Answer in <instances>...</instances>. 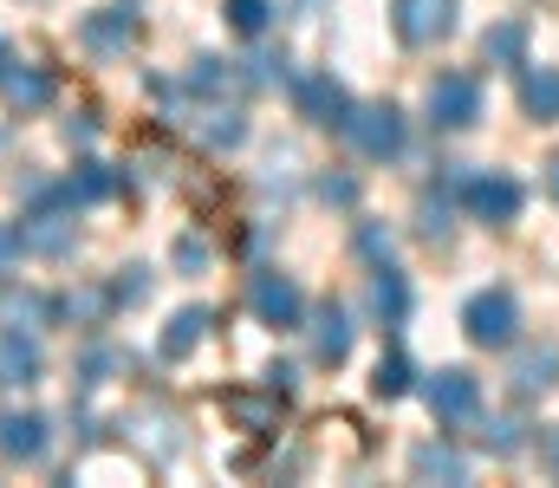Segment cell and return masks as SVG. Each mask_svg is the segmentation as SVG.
<instances>
[{
    "instance_id": "4",
    "label": "cell",
    "mask_w": 559,
    "mask_h": 488,
    "mask_svg": "<svg viewBox=\"0 0 559 488\" xmlns=\"http://www.w3.org/2000/svg\"><path fill=\"white\" fill-rule=\"evenodd\" d=\"M293 111H299L306 124L345 131V118H352V92H345L332 72H306V79H293Z\"/></svg>"
},
{
    "instance_id": "25",
    "label": "cell",
    "mask_w": 559,
    "mask_h": 488,
    "mask_svg": "<svg viewBox=\"0 0 559 488\" xmlns=\"http://www.w3.org/2000/svg\"><path fill=\"white\" fill-rule=\"evenodd\" d=\"M481 443H488L495 456H514V450H521V424H514V417H488V424H481Z\"/></svg>"
},
{
    "instance_id": "22",
    "label": "cell",
    "mask_w": 559,
    "mask_h": 488,
    "mask_svg": "<svg viewBox=\"0 0 559 488\" xmlns=\"http://www.w3.org/2000/svg\"><path fill=\"white\" fill-rule=\"evenodd\" d=\"M411 378H417V371H411V358L391 345V352L378 358V371H371V391H378V397H404V391H411Z\"/></svg>"
},
{
    "instance_id": "16",
    "label": "cell",
    "mask_w": 559,
    "mask_h": 488,
    "mask_svg": "<svg viewBox=\"0 0 559 488\" xmlns=\"http://www.w3.org/2000/svg\"><path fill=\"white\" fill-rule=\"evenodd\" d=\"M202 332H209V313H202V307H182V313H169L156 352H163V358H189V352L202 345Z\"/></svg>"
},
{
    "instance_id": "27",
    "label": "cell",
    "mask_w": 559,
    "mask_h": 488,
    "mask_svg": "<svg viewBox=\"0 0 559 488\" xmlns=\"http://www.w3.org/2000/svg\"><path fill=\"white\" fill-rule=\"evenodd\" d=\"M358 254H365L371 267H384V261H391V235H384L378 222H358Z\"/></svg>"
},
{
    "instance_id": "17",
    "label": "cell",
    "mask_w": 559,
    "mask_h": 488,
    "mask_svg": "<svg viewBox=\"0 0 559 488\" xmlns=\"http://www.w3.org/2000/svg\"><path fill=\"white\" fill-rule=\"evenodd\" d=\"M521 111L540 118V124H554L559 118V66H540V72L521 79Z\"/></svg>"
},
{
    "instance_id": "15",
    "label": "cell",
    "mask_w": 559,
    "mask_h": 488,
    "mask_svg": "<svg viewBox=\"0 0 559 488\" xmlns=\"http://www.w3.org/2000/svg\"><path fill=\"white\" fill-rule=\"evenodd\" d=\"M371 313L384 325H404V313H411V287H404V274H397L391 261L371 274Z\"/></svg>"
},
{
    "instance_id": "3",
    "label": "cell",
    "mask_w": 559,
    "mask_h": 488,
    "mask_svg": "<svg viewBox=\"0 0 559 488\" xmlns=\"http://www.w3.org/2000/svg\"><path fill=\"white\" fill-rule=\"evenodd\" d=\"M345 138L358 144V157H371V163L397 157V151H404V111H397V105H365V111L352 105Z\"/></svg>"
},
{
    "instance_id": "7",
    "label": "cell",
    "mask_w": 559,
    "mask_h": 488,
    "mask_svg": "<svg viewBox=\"0 0 559 488\" xmlns=\"http://www.w3.org/2000/svg\"><path fill=\"white\" fill-rule=\"evenodd\" d=\"M521 202H527V195H521V182H514L508 169H481V176L468 182V215L488 222V228H508V222L521 215Z\"/></svg>"
},
{
    "instance_id": "28",
    "label": "cell",
    "mask_w": 559,
    "mask_h": 488,
    "mask_svg": "<svg viewBox=\"0 0 559 488\" xmlns=\"http://www.w3.org/2000/svg\"><path fill=\"white\" fill-rule=\"evenodd\" d=\"M189 85H202V92H215V85H228V66H222V59H195V72H189Z\"/></svg>"
},
{
    "instance_id": "21",
    "label": "cell",
    "mask_w": 559,
    "mask_h": 488,
    "mask_svg": "<svg viewBox=\"0 0 559 488\" xmlns=\"http://www.w3.org/2000/svg\"><path fill=\"white\" fill-rule=\"evenodd\" d=\"M202 138H209V151H235V144L248 138V118H241L235 105H215L209 124H202Z\"/></svg>"
},
{
    "instance_id": "32",
    "label": "cell",
    "mask_w": 559,
    "mask_h": 488,
    "mask_svg": "<svg viewBox=\"0 0 559 488\" xmlns=\"http://www.w3.org/2000/svg\"><path fill=\"white\" fill-rule=\"evenodd\" d=\"M20 248H26V241H20V228H0V267H7V261H20Z\"/></svg>"
},
{
    "instance_id": "9",
    "label": "cell",
    "mask_w": 559,
    "mask_h": 488,
    "mask_svg": "<svg viewBox=\"0 0 559 488\" xmlns=\"http://www.w3.org/2000/svg\"><path fill=\"white\" fill-rule=\"evenodd\" d=\"M248 307H254L261 325H299V313H306V300H299V287L286 274H254L248 281Z\"/></svg>"
},
{
    "instance_id": "2",
    "label": "cell",
    "mask_w": 559,
    "mask_h": 488,
    "mask_svg": "<svg viewBox=\"0 0 559 488\" xmlns=\"http://www.w3.org/2000/svg\"><path fill=\"white\" fill-rule=\"evenodd\" d=\"M514 325H521V307H514L508 287H488V294H475V300L462 307V332H468L475 345H488V352L514 345Z\"/></svg>"
},
{
    "instance_id": "10",
    "label": "cell",
    "mask_w": 559,
    "mask_h": 488,
    "mask_svg": "<svg viewBox=\"0 0 559 488\" xmlns=\"http://www.w3.org/2000/svg\"><path fill=\"white\" fill-rule=\"evenodd\" d=\"M312 358H319V365H345V358H352V313H345L338 300H325V307L312 313Z\"/></svg>"
},
{
    "instance_id": "31",
    "label": "cell",
    "mask_w": 559,
    "mask_h": 488,
    "mask_svg": "<svg viewBox=\"0 0 559 488\" xmlns=\"http://www.w3.org/2000/svg\"><path fill=\"white\" fill-rule=\"evenodd\" d=\"M39 313H46V307H39L33 294H20V300H7V320H13V325H33Z\"/></svg>"
},
{
    "instance_id": "5",
    "label": "cell",
    "mask_w": 559,
    "mask_h": 488,
    "mask_svg": "<svg viewBox=\"0 0 559 488\" xmlns=\"http://www.w3.org/2000/svg\"><path fill=\"white\" fill-rule=\"evenodd\" d=\"M423 404H429L436 424H468V417L481 410V378L462 371V365H449V371H436V378L423 384Z\"/></svg>"
},
{
    "instance_id": "29",
    "label": "cell",
    "mask_w": 559,
    "mask_h": 488,
    "mask_svg": "<svg viewBox=\"0 0 559 488\" xmlns=\"http://www.w3.org/2000/svg\"><path fill=\"white\" fill-rule=\"evenodd\" d=\"M105 300H111V294H98V287H85L79 300H66V313H72V320H98V313H105Z\"/></svg>"
},
{
    "instance_id": "18",
    "label": "cell",
    "mask_w": 559,
    "mask_h": 488,
    "mask_svg": "<svg viewBox=\"0 0 559 488\" xmlns=\"http://www.w3.org/2000/svg\"><path fill=\"white\" fill-rule=\"evenodd\" d=\"M411 476H417V483H462L468 463H462L449 443H423V450H411Z\"/></svg>"
},
{
    "instance_id": "8",
    "label": "cell",
    "mask_w": 559,
    "mask_h": 488,
    "mask_svg": "<svg viewBox=\"0 0 559 488\" xmlns=\"http://www.w3.org/2000/svg\"><path fill=\"white\" fill-rule=\"evenodd\" d=\"M391 20L404 46H436L455 33V0H391Z\"/></svg>"
},
{
    "instance_id": "30",
    "label": "cell",
    "mask_w": 559,
    "mask_h": 488,
    "mask_svg": "<svg viewBox=\"0 0 559 488\" xmlns=\"http://www.w3.org/2000/svg\"><path fill=\"white\" fill-rule=\"evenodd\" d=\"M319 195H325V202H358V182H352V176H325Z\"/></svg>"
},
{
    "instance_id": "33",
    "label": "cell",
    "mask_w": 559,
    "mask_h": 488,
    "mask_svg": "<svg viewBox=\"0 0 559 488\" xmlns=\"http://www.w3.org/2000/svg\"><path fill=\"white\" fill-rule=\"evenodd\" d=\"M540 463H547V469H554V476H559V424H554V430H547V443H540Z\"/></svg>"
},
{
    "instance_id": "13",
    "label": "cell",
    "mask_w": 559,
    "mask_h": 488,
    "mask_svg": "<svg viewBox=\"0 0 559 488\" xmlns=\"http://www.w3.org/2000/svg\"><path fill=\"white\" fill-rule=\"evenodd\" d=\"M0 92H7L13 111H39V105H52V79H46L39 66H7V72H0Z\"/></svg>"
},
{
    "instance_id": "23",
    "label": "cell",
    "mask_w": 559,
    "mask_h": 488,
    "mask_svg": "<svg viewBox=\"0 0 559 488\" xmlns=\"http://www.w3.org/2000/svg\"><path fill=\"white\" fill-rule=\"evenodd\" d=\"M521 46H527V26H521V20H501L495 33H481V59H508V66H514Z\"/></svg>"
},
{
    "instance_id": "24",
    "label": "cell",
    "mask_w": 559,
    "mask_h": 488,
    "mask_svg": "<svg viewBox=\"0 0 559 488\" xmlns=\"http://www.w3.org/2000/svg\"><path fill=\"white\" fill-rule=\"evenodd\" d=\"M222 20H228L235 33H248V39H254V33H267V20H274V0H228V7H222Z\"/></svg>"
},
{
    "instance_id": "12",
    "label": "cell",
    "mask_w": 559,
    "mask_h": 488,
    "mask_svg": "<svg viewBox=\"0 0 559 488\" xmlns=\"http://www.w3.org/2000/svg\"><path fill=\"white\" fill-rule=\"evenodd\" d=\"M0 456H13V463L46 456V417H33V410H7V417H0Z\"/></svg>"
},
{
    "instance_id": "26",
    "label": "cell",
    "mask_w": 559,
    "mask_h": 488,
    "mask_svg": "<svg viewBox=\"0 0 559 488\" xmlns=\"http://www.w3.org/2000/svg\"><path fill=\"white\" fill-rule=\"evenodd\" d=\"M417 228L429 235V241H442V235H449V195H423V202H417Z\"/></svg>"
},
{
    "instance_id": "6",
    "label": "cell",
    "mask_w": 559,
    "mask_h": 488,
    "mask_svg": "<svg viewBox=\"0 0 559 488\" xmlns=\"http://www.w3.org/2000/svg\"><path fill=\"white\" fill-rule=\"evenodd\" d=\"M79 39H85V52H98V59H118V52L138 39V0H111V7L85 13Z\"/></svg>"
},
{
    "instance_id": "11",
    "label": "cell",
    "mask_w": 559,
    "mask_h": 488,
    "mask_svg": "<svg viewBox=\"0 0 559 488\" xmlns=\"http://www.w3.org/2000/svg\"><path fill=\"white\" fill-rule=\"evenodd\" d=\"M508 384H514V397H540V391H554L559 384V345H527V352L514 358Z\"/></svg>"
},
{
    "instance_id": "20",
    "label": "cell",
    "mask_w": 559,
    "mask_h": 488,
    "mask_svg": "<svg viewBox=\"0 0 559 488\" xmlns=\"http://www.w3.org/2000/svg\"><path fill=\"white\" fill-rule=\"evenodd\" d=\"M111 189H118V176H111L105 163H79L72 182H66V202H105Z\"/></svg>"
},
{
    "instance_id": "14",
    "label": "cell",
    "mask_w": 559,
    "mask_h": 488,
    "mask_svg": "<svg viewBox=\"0 0 559 488\" xmlns=\"http://www.w3.org/2000/svg\"><path fill=\"white\" fill-rule=\"evenodd\" d=\"M39 378V345L13 325L7 338H0V391H13V384H33Z\"/></svg>"
},
{
    "instance_id": "19",
    "label": "cell",
    "mask_w": 559,
    "mask_h": 488,
    "mask_svg": "<svg viewBox=\"0 0 559 488\" xmlns=\"http://www.w3.org/2000/svg\"><path fill=\"white\" fill-rule=\"evenodd\" d=\"M20 241H26L33 254H66L79 235H72V222H66V215H26V222H20Z\"/></svg>"
},
{
    "instance_id": "1",
    "label": "cell",
    "mask_w": 559,
    "mask_h": 488,
    "mask_svg": "<svg viewBox=\"0 0 559 488\" xmlns=\"http://www.w3.org/2000/svg\"><path fill=\"white\" fill-rule=\"evenodd\" d=\"M423 111H429L436 131H468V124L481 118V85H475L468 72H442V79H429Z\"/></svg>"
},
{
    "instance_id": "35",
    "label": "cell",
    "mask_w": 559,
    "mask_h": 488,
    "mask_svg": "<svg viewBox=\"0 0 559 488\" xmlns=\"http://www.w3.org/2000/svg\"><path fill=\"white\" fill-rule=\"evenodd\" d=\"M7 66H13V52H7V39H0V72H7Z\"/></svg>"
},
{
    "instance_id": "34",
    "label": "cell",
    "mask_w": 559,
    "mask_h": 488,
    "mask_svg": "<svg viewBox=\"0 0 559 488\" xmlns=\"http://www.w3.org/2000/svg\"><path fill=\"white\" fill-rule=\"evenodd\" d=\"M547 195H554V202H559V157L547 163Z\"/></svg>"
}]
</instances>
